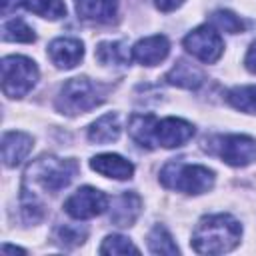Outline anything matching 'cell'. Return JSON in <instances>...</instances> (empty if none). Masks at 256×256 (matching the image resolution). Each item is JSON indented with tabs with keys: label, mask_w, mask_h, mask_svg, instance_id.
Wrapping results in <instances>:
<instances>
[{
	"label": "cell",
	"mask_w": 256,
	"mask_h": 256,
	"mask_svg": "<svg viewBox=\"0 0 256 256\" xmlns=\"http://www.w3.org/2000/svg\"><path fill=\"white\" fill-rule=\"evenodd\" d=\"M242 226L230 214H210L200 218L192 232V248L198 254H224L238 246Z\"/></svg>",
	"instance_id": "6da1fadb"
},
{
	"label": "cell",
	"mask_w": 256,
	"mask_h": 256,
	"mask_svg": "<svg viewBox=\"0 0 256 256\" xmlns=\"http://www.w3.org/2000/svg\"><path fill=\"white\" fill-rule=\"evenodd\" d=\"M160 182L170 190H178L184 194H202L212 188L214 172L200 164L170 162L162 168Z\"/></svg>",
	"instance_id": "7a4b0ae2"
},
{
	"label": "cell",
	"mask_w": 256,
	"mask_h": 256,
	"mask_svg": "<svg viewBox=\"0 0 256 256\" xmlns=\"http://www.w3.org/2000/svg\"><path fill=\"white\" fill-rule=\"evenodd\" d=\"M76 172H78V164L74 160H62L56 156H42L28 166L26 180H32L42 190L56 194L72 182Z\"/></svg>",
	"instance_id": "3957f363"
},
{
	"label": "cell",
	"mask_w": 256,
	"mask_h": 256,
	"mask_svg": "<svg viewBox=\"0 0 256 256\" xmlns=\"http://www.w3.org/2000/svg\"><path fill=\"white\" fill-rule=\"evenodd\" d=\"M102 100H104V96H102L100 88L92 80H88L84 76H78V78H70V80L64 82L56 104H58L60 112L82 114V112H88V110L96 108Z\"/></svg>",
	"instance_id": "277c9868"
},
{
	"label": "cell",
	"mask_w": 256,
	"mask_h": 256,
	"mask_svg": "<svg viewBox=\"0 0 256 256\" xmlns=\"http://www.w3.org/2000/svg\"><path fill=\"white\" fill-rule=\"evenodd\" d=\"M38 80L36 64L26 56H6L2 60V92L8 98L26 96Z\"/></svg>",
	"instance_id": "5b68a950"
},
{
	"label": "cell",
	"mask_w": 256,
	"mask_h": 256,
	"mask_svg": "<svg viewBox=\"0 0 256 256\" xmlns=\"http://www.w3.org/2000/svg\"><path fill=\"white\" fill-rule=\"evenodd\" d=\"M184 48L200 62L214 64L224 52V42L214 28L198 26L184 38Z\"/></svg>",
	"instance_id": "8992f818"
},
{
	"label": "cell",
	"mask_w": 256,
	"mask_h": 256,
	"mask_svg": "<svg viewBox=\"0 0 256 256\" xmlns=\"http://www.w3.org/2000/svg\"><path fill=\"white\" fill-rule=\"evenodd\" d=\"M106 208H108V196L104 192H100L98 188H92V186L78 188L64 202V210L76 220L94 218V216L102 214Z\"/></svg>",
	"instance_id": "52a82bcc"
},
{
	"label": "cell",
	"mask_w": 256,
	"mask_h": 256,
	"mask_svg": "<svg viewBox=\"0 0 256 256\" xmlns=\"http://www.w3.org/2000/svg\"><path fill=\"white\" fill-rule=\"evenodd\" d=\"M220 158L230 166H248L256 160V140L244 134H230L220 138Z\"/></svg>",
	"instance_id": "ba28073f"
},
{
	"label": "cell",
	"mask_w": 256,
	"mask_h": 256,
	"mask_svg": "<svg viewBox=\"0 0 256 256\" xmlns=\"http://www.w3.org/2000/svg\"><path fill=\"white\" fill-rule=\"evenodd\" d=\"M194 136V126L182 118H164L156 122L154 128V140L156 146L162 148H176L186 144L190 138Z\"/></svg>",
	"instance_id": "9c48e42d"
},
{
	"label": "cell",
	"mask_w": 256,
	"mask_h": 256,
	"mask_svg": "<svg viewBox=\"0 0 256 256\" xmlns=\"http://www.w3.org/2000/svg\"><path fill=\"white\" fill-rule=\"evenodd\" d=\"M170 52V42L166 36L162 34H156V36H148V38H142L134 44L132 48V58L138 62V64H144V66H154L158 62H162Z\"/></svg>",
	"instance_id": "30bf717a"
},
{
	"label": "cell",
	"mask_w": 256,
	"mask_h": 256,
	"mask_svg": "<svg viewBox=\"0 0 256 256\" xmlns=\"http://www.w3.org/2000/svg\"><path fill=\"white\" fill-rule=\"evenodd\" d=\"M48 54H50V60L58 66V68H74L82 56H84V46L80 40L76 38H56L50 42L48 46Z\"/></svg>",
	"instance_id": "8fae6325"
},
{
	"label": "cell",
	"mask_w": 256,
	"mask_h": 256,
	"mask_svg": "<svg viewBox=\"0 0 256 256\" xmlns=\"http://www.w3.org/2000/svg\"><path fill=\"white\" fill-rule=\"evenodd\" d=\"M32 146H34V140L26 132H16V130L6 132L2 136V160H4V166H8V168L18 166L30 154Z\"/></svg>",
	"instance_id": "7c38bea8"
},
{
	"label": "cell",
	"mask_w": 256,
	"mask_h": 256,
	"mask_svg": "<svg viewBox=\"0 0 256 256\" xmlns=\"http://www.w3.org/2000/svg\"><path fill=\"white\" fill-rule=\"evenodd\" d=\"M142 200L136 192H122L112 200L110 208V222L116 226H132L140 216Z\"/></svg>",
	"instance_id": "4fadbf2b"
},
{
	"label": "cell",
	"mask_w": 256,
	"mask_h": 256,
	"mask_svg": "<svg viewBox=\"0 0 256 256\" xmlns=\"http://www.w3.org/2000/svg\"><path fill=\"white\" fill-rule=\"evenodd\" d=\"M90 168L106 178H116V180H126L134 174L132 162L118 154H98L90 160Z\"/></svg>",
	"instance_id": "5bb4252c"
},
{
	"label": "cell",
	"mask_w": 256,
	"mask_h": 256,
	"mask_svg": "<svg viewBox=\"0 0 256 256\" xmlns=\"http://www.w3.org/2000/svg\"><path fill=\"white\" fill-rule=\"evenodd\" d=\"M76 12L84 20L92 22H110L116 16V0H74Z\"/></svg>",
	"instance_id": "9a60e30c"
},
{
	"label": "cell",
	"mask_w": 256,
	"mask_h": 256,
	"mask_svg": "<svg viewBox=\"0 0 256 256\" xmlns=\"http://www.w3.org/2000/svg\"><path fill=\"white\" fill-rule=\"evenodd\" d=\"M156 116L152 114H134L130 118L128 124V132L132 136V140L148 150L156 148V140H154V128H156Z\"/></svg>",
	"instance_id": "2e32d148"
},
{
	"label": "cell",
	"mask_w": 256,
	"mask_h": 256,
	"mask_svg": "<svg viewBox=\"0 0 256 256\" xmlns=\"http://www.w3.org/2000/svg\"><path fill=\"white\" fill-rule=\"evenodd\" d=\"M120 136V122L116 114H104L88 128V140L94 144H108L116 142Z\"/></svg>",
	"instance_id": "e0dca14e"
},
{
	"label": "cell",
	"mask_w": 256,
	"mask_h": 256,
	"mask_svg": "<svg viewBox=\"0 0 256 256\" xmlns=\"http://www.w3.org/2000/svg\"><path fill=\"white\" fill-rule=\"evenodd\" d=\"M164 80L168 84H174V86H180V88H198L202 84L204 76L196 66L180 60L178 64L172 66V70L166 74Z\"/></svg>",
	"instance_id": "ac0fdd59"
},
{
	"label": "cell",
	"mask_w": 256,
	"mask_h": 256,
	"mask_svg": "<svg viewBox=\"0 0 256 256\" xmlns=\"http://www.w3.org/2000/svg\"><path fill=\"white\" fill-rule=\"evenodd\" d=\"M226 100L240 112L256 114V86H236L228 90Z\"/></svg>",
	"instance_id": "d6986e66"
},
{
	"label": "cell",
	"mask_w": 256,
	"mask_h": 256,
	"mask_svg": "<svg viewBox=\"0 0 256 256\" xmlns=\"http://www.w3.org/2000/svg\"><path fill=\"white\" fill-rule=\"evenodd\" d=\"M148 248L152 254H178V246L174 244L170 232L164 226H154L148 234Z\"/></svg>",
	"instance_id": "ffe728a7"
},
{
	"label": "cell",
	"mask_w": 256,
	"mask_h": 256,
	"mask_svg": "<svg viewBox=\"0 0 256 256\" xmlns=\"http://www.w3.org/2000/svg\"><path fill=\"white\" fill-rule=\"evenodd\" d=\"M24 6L48 20H58L62 16H66V6L62 0H24Z\"/></svg>",
	"instance_id": "44dd1931"
},
{
	"label": "cell",
	"mask_w": 256,
	"mask_h": 256,
	"mask_svg": "<svg viewBox=\"0 0 256 256\" xmlns=\"http://www.w3.org/2000/svg\"><path fill=\"white\" fill-rule=\"evenodd\" d=\"M96 58L102 64H124L130 60V54L122 42H102L96 48Z\"/></svg>",
	"instance_id": "7402d4cb"
},
{
	"label": "cell",
	"mask_w": 256,
	"mask_h": 256,
	"mask_svg": "<svg viewBox=\"0 0 256 256\" xmlns=\"http://www.w3.org/2000/svg\"><path fill=\"white\" fill-rule=\"evenodd\" d=\"M2 38L8 40V42H34L36 40L32 28L24 20H20V18H14V20L4 22V26H2Z\"/></svg>",
	"instance_id": "603a6c76"
},
{
	"label": "cell",
	"mask_w": 256,
	"mask_h": 256,
	"mask_svg": "<svg viewBox=\"0 0 256 256\" xmlns=\"http://www.w3.org/2000/svg\"><path fill=\"white\" fill-rule=\"evenodd\" d=\"M128 252L138 254L140 250H138L128 238H124V236H120V234L106 236L104 242H102V246H100V254H128Z\"/></svg>",
	"instance_id": "cb8c5ba5"
},
{
	"label": "cell",
	"mask_w": 256,
	"mask_h": 256,
	"mask_svg": "<svg viewBox=\"0 0 256 256\" xmlns=\"http://www.w3.org/2000/svg\"><path fill=\"white\" fill-rule=\"evenodd\" d=\"M212 22L216 28L228 32V34H238L244 30V22L240 20V16H236L230 10H216L212 14Z\"/></svg>",
	"instance_id": "d4e9b609"
},
{
	"label": "cell",
	"mask_w": 256,
	"mask_h": 256,
	"mask_svg": "<svg viewBox=\"0 0 256 256\" xmlns=\"http://www.w3.org/2000/svg\"><path fill=\"white\" fill-rule=\"evenodd\" d=\"M56 238L64 246H74V244H80L86 238V232L80 230V228H74V226H60L56 230Z\"/></svg>",
	"instance_id": "484cf974"
},
{
	"label": "cell",
	"mask_w": 256,
	"mask_h": 256,
	"mask_svg": "<svg viewBox=\"0 0 256 256\" xmlns=\"http://www.w3.org/2000/svg\"><path fill=\"white\" fill-rule=\"evenodd\" d=\"M244 64H246V68H248L250 72H254V74H256V42L248 48L246 58H244Z\"/></svg>",
	"instance_id": "4316f807"
},
{
	"label": "cell",
	"mask_w": 256,
	"mask_h": 256,
	"mask_svg": "<svg viewBox=\"0 0 256 256\" xmlns=\"http://www.w3.org/2000/svg\"><path fill=\"white\" fill-rule=\"evenodd\" d=\"M182 2H184V0H156V6H158V10H162V12H172V10H176L178 6H182Z\"/></svg>",
	"instance_id": "83f0119b"
},
{
	"label": "cell",
	"mask_w": 256,
	"mask_h": 256,
	"mask_svg": "<svg viewBox=\"0 0 256 256\" xmlns=\"http://www.w3.org/2000/svg\"><path fill=\"white\" fill-rule=\"evenodd\" d=\"M20 4H24V0H2V14H8V12L16 10Z\"/></svg>",
	"instance_id": "f1b7e54d"
}]
</instances>
